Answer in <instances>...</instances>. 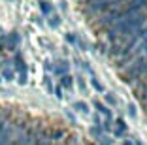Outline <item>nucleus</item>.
<instances>
[{
    "label": "nucleus",
    "instance_id": "f257e3e1",
    "mask_svg": "<svg viewBox=\"0 0 147 145\" xmlns=\"http://www.w3.org/2000/svg\"><path fill=\"white\" fill-rule=\"evenodd\" d=\"M145 72H147V60L142 57V59H138L134 64H130V66H128V74H126V77H128V76L130 77H142Z\"/></svg>",
    "mask_w": 147,
    "mask_h": 145
},
{
    "label": "nucleus",
    "instance_id": "f03ea898",
    "mask_svg": "<svg viewBox=\"0 0 147 145\" xmlns=\"http://www.w3.org/2000/svg\"><path fill=\"white\" fill-rule=\"evenodd\" d=\"M61 85L64 87V89H72V85H74V79H72V76H68V74H66V76H61Z\"/></svg>",
    "mask_w": 147,
    "mask_h": 145
},
{
    "label": "nucleus",
    "instance_id": "7ed1b4c3",
    "mask_svg": "<svg viewBox=\"0 0 147 145\" xmlns=\"http://www.w3.org/2000/svg\"><path fill=\"white\" fill-rule=\"evenodd\" d=\"M94 106H96V109H98V113H102V115H104V117H106L108 121L111 119V113H109V109H108L106 106H102V104H98V102H96Z\"/></svg>",
    "mask_w": 147,
    "mask_h": 145
},
{
    "label": "nucleus",
    "instance_id": "20e7f679",
    "mask_svg": "<svg viewBox=\"0 0 147 145\" xmlns=\"http://www.w3.org/2000/svg\"><path fill=\"white\" fill-rule=\"evenodd\" d=\"M2 77L8 79V81H11L13 77H15V72H13L11 68H2Z\"/></svg>",
    "mask_w": 147,
    "mask_h": 145
},
{
    "label": "nucleus",
    "instance_id": "39448f33",
    "mask_svg": "<svg viewBox=\"0 0 147 145\" xmlns=\"http://www.w3.org/2000/svg\"><path fill=\"white\" fill-rule=\"evenodd\" d=\"M74 107H76L79 113H85V115L89 113V107H87V104H83V102H76V104H74Z\"/></svg>",
    "mask_w": 147,
    "mask_h": 145
},
{
    "label": "nucleus",
    "instance_id": "423d86ee",
    "mask_svg": "<svg viewBox=\"0 0 147 145\" xmlns=\"http://www.w3.org/2000/svg\"><path fill=\"white\" fill-rule=\"evenodd\" d=\"M53 72H55V74H59V76H66V72H68V64H64V62H62L61 66H57V68L53 70Z\"/></svg>",
    "mask_w": 147,
    "mask_h": 145
},
{
    "label": "nucleus",
    "instance_id": "0eeeda50",
    "mask_svg": "<svg viewBox=\"0 0 147 145\" xmlns=\"http://www.w3.org/2000/svg\"><path fill=\"white\" fill-rule=\"evenodd\" d=\"M59 17H57V15H51V17H49V25L53 26V28H57V26H59Z\"/></svg>",
    "mask_w": 147,
    "mask_h": 145
},
{
    "label": "nucleus",
    "instance_id": "6e6552de",
    "mask_svg": "<svg viewBox=\"0 0 147 145\" xmlns=\"http://www.w3.org/2000/svg\"><path fill=\"white\" fill-rule=\"evenodd\" d=\"M138 51H143V53H147V36L142 40V43L138 45Z\"/></svg>",
    "mask_w": 147,
    "mask_h": 145
},
{
    "label": "nucleus",
    "instance_id": "1a4fd4ad",
    "mask_svg": "<svg viewBox=\"0 0 147 145\" xmlns=\"http://www.w3.org/2000/svg\"><path fill=\"white\" fill-rule=\"evenodd\" d=\"M40 8H42L43 13H51V6H49V2H42V4H40Z\"/></svg>",
    "mask_w": 147,
    "mask_h": 145
},
{
    "label": "nucleus",
    "instance_id": "9d476101",
    "mask_svg": "<svg viewBox=\"0 0 147 145\" xmlns=\"http://www.w3.org/2000/svg\"><path fill=\"white\" fill-rule=\"evenodd\" d=\"M106 100H108V104H111V106L117 104V98L113 96V94H109V92H106Z\"/></svg>",
    "mask_w": 147,
    "mask_h": 145
},
{
    "label": "nucleus",
    "instance_id": "9b49d317",
    "mask_svg": "<svg viewBox=\"0 0 147 145\" xmlns=\"http://www.w3.org/2000/svg\"><path fill=\"white\" fill-rule=\"evenodd\" d=\"M92 85H94V89H96V90H100V92H104V87H102V85L98 83V79H96L94 76H92Z\"/></svg>",
    "mask_w": 147,
    "mask_h": 145
},
{
    "label": "nucleus",
    "instance_id": "f8f14e48",
    "mask_svg": "<svg viewBox=\"0 0 147 145\" xmlns=\"http://www.w3.org/2000/svg\"><path fill=\"white\" fill-rule=\"evenodd\" d=\"M123 130H125V123L119 119V121H117V130H115V134H123Z\"/></svg>",
    "mask_w": 147,
    "mask_h": 145
},
{
    "label": "nucleus",
    "instance_id": "ddd939ff",
    "mask_svg": "<svg viewBox=\"0 0 147 145\" xmlns=\"http://www.w3.org/2000/svg\"><path fill=\"white\" fill-rule=\"evenodd\" d=\"M64 136V132H62V130H55V132L51 134V140H59V138H62Z\"/></svg>",
    "mask_w": 147,
    "mask_h": 145
},
{
    "label": "nucleus",
    "instance_id": "4468645a",
    "mask_svg": "<svg viewBox=\"0 0 147 145\" xmlns=\"http://www.w3.org/2000/svg\"><path fill=\"white\" fill-rule=\"evenodd\" d=\"M55 94H57V98H62V90H61V87H57Z\"/></svg>",
    "mask_w": 147,
    "mask_h": 145
},
{
    "label": "nucleus",
    "instance_id": "2eb2a0df",
    "mask_svg": "<svg viewBox=\"0 0 147 145\" xmlns=\"http://www.w3.org/2000/svg\"><path fill=\"white\" fill-rule=\"evenodd\" d=\"M128 109H130V115H132V117H136V107H134V106H130Z\"/></svg>",
    "mask_w": 147,
    "mask_h": 145
},
{
    "label": "nucleus",
    "instance_id": "dca6fc26",
    "mask_svg": "<svg viewBox=\"0 0 147 145\" xmlns=\"http://www.w3.org/2000/svg\"><path fill=\"white\" fill-rule=\"evenodd\" d=\"M66 40H68V42H76V38H74L72 34H68V36H66Z\"/></svg>",
    "mask_w": 147,
    "mask_h": 145
},
{
    "label": "nucleus",
    "instance_id": "f3484780",
    "mask_svg": "<svg viewBox=\"0 0 147 145\" xmlns=\"http://www.w3.org/2000/svg\"><path fill=\"white\" fill-rule=\"evenodd\" d=\"M123 145H132V143H130V141H128V140H126V141H125V143H123Z\"/></svg>",
    "mask_w": 147,
    "mask_h": 145
},
{
    "label": "nucleus",
    "instance_id": "a211bd4d",
    "mask_svg": "<svg viewBox=\"0 0 147 145\" xmlns=\"http://www.w3.org/2000/svg\"><path fill=\"white\" fill-rule=\"evenodd\" d=\"M89 2H100V0H89Z\"/></svg>",
    "mask_w": 147,
    "mask_h": 145
},
{
    "label": "nucleus",
    "instance_id": "6ab92c4d",
    "mask_svg": "<svg viewBox=\"0 0 147 145\" xmlns=\"http://www.w3.org/2000/svg\"><path fill=\"white\" fill-rule=\"evenodd\" d=\"M143 98H145V102H147V96H143Z\"/></svg>",
    "mask_w": 147,
    "mask_h": 145
}]
</instances>
